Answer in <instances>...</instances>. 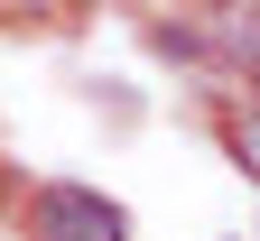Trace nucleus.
I'll return each mask as SVG.
<instances>
[{
  "mask_svg": "<svg viewBox=\"0 0 260 241\" xmlns=\"http://www.w3.org/2000/svg\"><path fill=\"white\" fill-rule=\"evenodd\" d=\"M233 47H242V65L260 75V10H242V19H233Z\"/></svg>",
  "mask_w": 260,
  "mask_h": 241,
  "instance_id": "3",
  "label": "nucleus"
},
{
  "mask_svg": "<svg viewBox=\"0 0 260 241\" xmlns=\"http://www.w3.org/2000/svg\"><path fill=\"white\" fill-rule=\"evenodd\" d=\"M233 158H242V167H251V177H260V102H251V112L233 121Z\"/></svg>",
  "mask_w": 260,
  "mask_h": 241,
  "instance_id": "2",
  "label": "nucleus"
},
{
  "mask_svg": "<svg viewBox=\"0 0 260 241\" xmlns=\"http://www.w3.org/2000/svg\"><path fill=\"white\" fill-rule=\"evenodd\" d=\"M28 223H38V241H121V204L84 195V186H47L38 204H28Z\"/></svg>",
  "mask_w": 260,
  "mask_h": 241,
  "instance_id": "1",
  "label": "nucleus"
}]
</instances>
